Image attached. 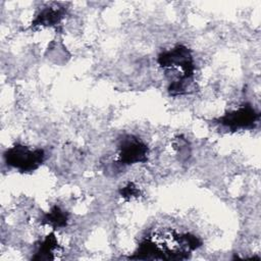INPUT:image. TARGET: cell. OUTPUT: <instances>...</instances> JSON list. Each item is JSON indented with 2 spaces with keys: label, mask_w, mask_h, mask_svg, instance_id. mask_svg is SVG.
Listing matches in <instances>:
<instances>
[{
  "label": "cell",
  "mask_w": 261,
  "mask_h": 261,
  "mask_svg": "<svg viewBox=\"0 0 261 261\" xmlns=\"http://www.w3.org/2000/svg\"><path fill=\"white\" fill-rule=\"evenodd\" d=\"M148 159V148L138 138L125 136L121 139L118 146V163L121 165H130L140 162H146Z\"/></svg>",
  "instance_id": "3957f363"
},
{
  "label": "cell",
  "mask_w": 261,
  "mask_h": 261,
  "mask_svg": "<svg viewBox=\"0 0 261 261\" xmlns=\"http://www.w3.org/2000/svg\"><path fill=\"white\" fill-rule=\"evenodd\" d=\"M65 14V10L63 8L49 7L43 9L32 22V27L44 25V27H52L56 25L60 22Z\"/></svg>",
  "instance_id": "5b68a950"
},
{
  "label": "cell",
  "mask_w": 261,
  "mask_h": 261,
  "mask_svg": "<svg viewBox=\"0 0 261 261\" xmlns=\"http://www.w3.org/2000/svg\"><path fill=\"white\" fill-rule=\"evenodd\" d=\"M58 248V242L55 234L52 232L48 234L40 244L39 249L33 258L34 260H51L54 259V252Z\"/></svg>",
  "instance_id": "8992f818"
},
{
  "label": "cell",
  "mask_w": 261,
  "mask_h": 261,
  "mask_svg": "<svg viewBox=\"0 0 261 261\" xmlns=\"http://www.w3.org/2000/svg\"><path fill=\"white\" fill-rule=\"evenodd\" d=\"M157 61L163 68H176L178 71L180 70L184 77H193L195 68L193 57L190 50L182 45H177L171 50L162 52L159 54Z\"/></svg>",
  "instance_id": "7a4b0ae2"
},
{
  "label": "cell",
  "mask_w": 261,
  "mask_h": 261,
  "mask_svg": "<svg viewBox=\"0 0 261 261\" xmlns=\"http://www.w3.org/2000/svg\"><path fill=\"white\" fill-rule=\"evenodd\" d=\"M259 118L258 112L250 105L245 104L237 110L230 111L217 119L218 123L231 130L239 128H252Z\"/></svg>",
  "instance_id": "277c9868"
},
{
  "label": "cell",
  "mask_w": 261,
  "mask_h": 261,
  "mask_svg": "<svg viewBox=\"0 0 261 261\" xmlns=\"http://www.w3.org/2000/svg\"><path fill=\"white\" fill-rule=\"evenodd\" d=\"M67 220H68L67 213L64 210H62L60 207L53 206L50 209V211H48L43 215L41 222L43 224H49L54 228H60L66 225Z\"/></svg>",
  "instance_id": "52a82bcc"
},
{
  "label": "cell",
  "mask_w": 261,
  "mask_h": 261,
  "mask_svg": "<svg viewBox=\"0 0 261 261\" xmlns=\"http://www.w3.org/2000/svg\"><path fill=\"white\" fill-rule=\"evenodd\" d=\"M119 193L123 198H133L138 197L140 195L139 189L133 182H129L125 187H123Z\"/></svg>",
  "instance_id": "ba28073f"
},
{
  "label": "cell",
  "mask_w": 261,
  "mask_h": 261,
  "mask_svg": "<svg viewBox=\"0 0 261 261\" xmlns=\"http://www.w3.org/2000/svg\"><path fill=\"white\" fill-rule=\"evenodd\" d=\"M6 163L19 170L20 172H30L37 169L45 158L42 149L32 150L23 145H14L4 153Z\"/></svg>",
  "instance_id": "6da1fadb"
}]
</instances>
